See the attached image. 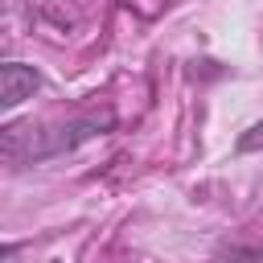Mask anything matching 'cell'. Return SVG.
Masks as SVG:
<instances>
[{"label":"cell","instance_id":"4","mask_svg":"<svg viewBox=\"0 0 263 263\" xmlns=\"http://www.w3.org/2000/svg\"><path fill=\"white\" fill-rule=\"evenodd\" d=\"M255 148H263V123H251L247 136H238V152H255Z\"/></svg>","mask_w":263,"mask_h":263},{"label":"cell","instance_id":"2","mask_svg":"<svg viewBox=\"0 0 263 263\" xmlns=\"http://www.w3.org/2000/svg\"><path fill=\"white\" fill-rule=\"evenodd\" d=\"M37 86H41V74L33 66H25V62H4L0 66V107L4 111H12L25 99H33Z\"/></svg>","mask_w":263,"mask_h":263},{"label":"cell","instance_id":"3","mask_svg":"<svg viewBox=\"0 0 263 263\" xmlns=\"http://www.w3.org/2000/svg\"><path fill=\"white\" fill-rule=\"evenodd\" d=\"M218 259H222V263H263V247H255V242H251V247H238V242H234V247H222Z\"/></svg>","mask_w":263,"mask_h":263},{"label":"cell","instance_id":"1","mask_svg":"<svg viewBox=\"0 0 263 263\" xmlns=\"http://www.w3.org/2000/svg\"><path fill=\"white\" fill-rule=\"evenodd\" d=\"M115 127V111L103 107V111H86V115H74L66 123H21V127H4V156L8 164H41V160H53V156H66L74 148H82L86 140L95 136H107Z\"/></svg>","mask_w":263,"mask_h":263}]
</instances>
